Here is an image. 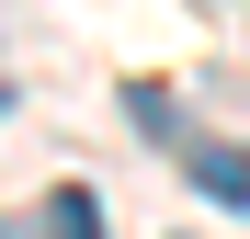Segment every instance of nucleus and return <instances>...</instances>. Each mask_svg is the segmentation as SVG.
Here are the masks:
<instances>
[{"instance_id": "nucleus-1", "label": "nucleus", "mask_w": 250, "mask_h": 239, "mask_svg": "<svg viewBox=\"0 0 250 239\" xmlns=\"http://www.w3.org/2000/svg\"><path fill=\"white\" fill-rule=\"evenodd\" d=\"M193 182L216 205H250V148H193Z\"/></svg>"}, {"instance_id": "nucleus-2", "label": "nucleus", "mask_w": 250, "mask_h": 239, "mask_svg": "<svg viewBox=\"0 0 250 239\" xmlns=\"http://www.w3.org/2000/svg\"><path fill=\"white\" fill-rule=\"evenodd\" d=\"M46 239H103V205H91V194H80V182H68V194H57V205H46Z\"/></svg>"}, {"instance_id": "nucleus-3", "label": "nucleus", "mask_w": 250, "mask_h": 239, "mask_svg": "<svg viewBox=\"0 0 250 239\" xmlns=\"http://www.w3.org/2000/svg\"><path fill=\"white\" fill-rule=\"evenodd\" d=\"M125 114H137L148 137H182V103H171V91H148V80H137V91H125Z\"/></svg>"}]
</instances>
